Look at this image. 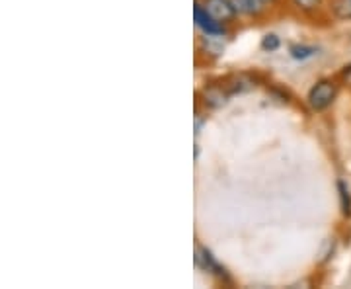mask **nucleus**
<instances>
[{
  "label": "nucleus",
  "instance_id": "nucleus-1",
  "mask_svg": "<svg viewBox=\"0 0 351 289\" xmlns=\"http://www.w3.org/2000/svg\"><path fill=\"white\" fill-rule=\"evenodd\" d=\"M336 94H338V89L332 80H320L308 92V104L313 110L322 112L328 106H332V102L336 100Z\"/></svg>",
  "mask_w": 351,
  "mask_h": 289
},
{
  "label": "nucleus",
  "instance_id": "nucleus-2",
  "mask_svg": "<svg viewBox=\"0 0 351 289\" xmlns=\"http://www.w3.org/2000/svg\"><path fill=\"white\" fill-rule=\"evenodd\" d=\"M193 18H195L197 27L203 30L205 36H209V38H223V36H226L225 25L207 12L201 2H195V6H193Z\"/></svg>",
  "mask_w": 351,
  "mask_h": 289
},
{
  "label": "nucleus",
  "instance_id": "nucleus-3",
  "mask_svg": "<svg viewBox=\"0 0 351 289\" xmlns=\"http://www.w3.org/2000/svg\"><path fill=\"white\" fill-rule=\"evenodd\" d=\"M203 6L219 22H228L237 16V8L232 0H203Z\"/></svg>",
  "mask_w": 351,
  "mask_h": 289
},
{
  "label": "nucleus",
  "instance_id": "nucleus-4",
  "mask_svg": "<svg viewBox=\"0 0 351 289\" xmlns=\"http://www.w3.org/2000/svg\"><path fill=\"white\" fill-rule=\"evenodd\" d=\"M195 262H197V266H201L203 270H207V272H215V274H219V276H225V270L217 264L213 260V256L205 251V248H201V246H197V251H195Z\"/></svg>",
  "mask_w": 351,
  "mask_h": 289
},
{
  "label": "nucleus",
  "instance_id": "nucleus-5",
  "mask_svg": "<svg viewBox=\"0 0 351 289\" xmlns=\"http://www.w3.org/2000/svg\"><path fill=\"white\" fill-rule=\"evenodd\" d=\"M237 12L244 14V16H256V14L262 12L263 0H232Z\"/></svg>",
  "mask_w": 351,
  "mask_h": 289
},
{
  "label": "nucleus",
  "instance_id": "nucleus-6",
  "mask_svg": "<svg viewBox=\"0 0 351 289\" xmlns=\"http://www.w3.org/2000/svg\"><path fill=\"white\" fill-rule=\"evenodd\" d=\"M338 189H339V200H341V211L343 215H351V196H350V189L348 186L343 184V182H338Z\"/></svg>",
  "mask_w": 351,
  "mask_h": 289
},
{
  "label": "nucleus",
  "instance_id": "nucleus-7",
  "mask_svg": "<svg viewBox=\"0 0 351 289\" xmlns=\"http://www.w3.org/2000/svg\"><path fill=\"white\" fill-rule=\"evenodd\" d=\"M205 102H207L209 106H213V108H219V106H223L226 102V96L221 90L211 89L205 92Z\"/></svg>",
  "mask_w": 351,
  "mask_h": 289
},
{
  "label": "nucleus",
  "instance_id": "nucleus-8",
  "mask_svg": "<svg viewBox=\"0 0 351 289\" xmlns=\"http://www.w3.org/2000/svg\"><path fill=\"white\" fill-rule=\"evenodd\" d=\"M334 10L341 20H351V0H338Z\"/></svg>",
  "mask_w": 351,
  "mask_h": 289
},
{
  "label": "nucleus",
  "instance_id": "nucleus-9",
  "mask_svg": "<svg viewBox=\"0 0 351 289\" xmlns=\"http://www.w3.org/2000/svg\"><path fill=\"white\" fill-rule=\"evenodd\" d=\"M293 4L304 12H311V10H316L320 6V0H293Z\"/></svg>",
  "mask_w": 351,
  "mask_h": 289
},
{
  "label": "nucleus",
  "instance_id": "nucleus-10",
  "mask_svg": "<svg viewBox=\"0 0 351 289\" xmlns=\"http://www.w3.org/2000/svg\"><path fill=\"white\" fill-rule=\"evenodd\" d=\"M316 49L314 47H293L291 49V55L295 57V59H306V57H313Z\"/></svg>",
  "mask_w": 351,
  "mask_h": 289
},
{
  "label": "nucleus",
  "instance_id": "nucleus-11",
  "mask_svg": "<svg viewBox=\"0 0 351 289\" xmlns=\"http://www.w3.org/2000/svg\"><path fill=\"white\" fill-rule=\"evenodd\" d=\"M277 47H279V38L277 36H265L262 41V49L263 51H276Z\"/></svg>",
  "mask_w": 351,
  "mask_h": 289
},
{
  "label": "nucleus",
  "instance_id": "nucleus-12",
  "mask_svg": "<svg viewBox=\"0 0 351 289\" xmlns=\"http://www.w3.org/2000/svg\"><path fill=\"white\" fill-rule=\"evenodd\" d=\"M343 80H346L348 84H351V65L350 67H346V71H343Z\"/></svg>",
  "mask_w": 351,
  "mask_h": 289
},
{
  "label": "nucleus",
  "instance_id": "nucleus-13",
  "mask_svg": "<svg viewBox=\"0 0 351 289\" xmlns=\"http://www.w3.org/2000/svg\"><path fill=\"white\" fill-rule=\"evenodd\" d=\"M263 2H271V0H263Z\"/></svg>",
  "mask_w": 351,
  "mask_h": 289
}]
</instances>
